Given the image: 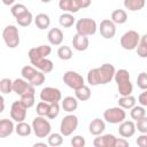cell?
<instances>
[{
	"instance_id": "obj_46",
	"label": "cell",
	"mask_w": 147,
	"mask_h": 147,
	"mask_svg": "<svg viewBox=\"0 0 147 147\" xmlns=\"http://www.w3.org/2000/svg\"><path fill=\"white\" fill-rule=\"evenodd\" d=\"M91 2H92V0H75V3L78 7V9L87 8L91 5Z\"/></svg>"
},
{
	"instance_id": "obj_10",
	"label": "cell",
	"mask_w": 147,
	"mask_h": 147,
	"mask_svg": "<svg viewBox=\"0 0 147 147\" xmlns=\"http://www.w3.org/2000/svg\"><path fill=\"white\" fill-rule=\"evenodd\" d=\"M139 40H140V36L137 31L134 30H129L126 31L122 37H121V46L126 49V51H132V49H136L138 44H139Z\"/></svg>"
},
{
	"instance_id": "obj_36",
	"label": "cell",
	"mask_w": 147,
	"mask_h": 147,
	"mask_svg": "<svg viewBox=\"0 0 147 147\" xmlns=\"http://www.w3.org/2000/svg\"><path fill=\"white\" fill-rule=\"evenodd\" d=\"M13 82L14 80H11L9 78H2L0 80V91L2 94H9V93L14 92L13 91Z\"/></svg>"
},
{
	"instance_id": "obj_41",
	"label": "cell",
	"mask_w": 147,
	"mask_h": 147,
	"mask_svg": "<svg viewBox=\"0 0 147 147\" xmlns=\"http://www.w3.org/2000/svg\"><path fill=\"white\" fill-rule=\"evenodd\" d=\"M137 85L140 90H147V72H140L138 75Z\"/></svg>"
},
{
	"instance_id": "obj_28",
	"label": "cell",
	"mask_w": 147,
	"mask_h": 147,
	"mask_svg": "<svg viewBox=\"0 0 147 147\" xmlns=\"http://www.w3.org/2000/svg\"><path fill=\"white\" fill-rule=\"evenodd\" d=\"M32 125L30 126L28 123H25L24 121L23 122H18L15 126V132L21 136V137H26V136H30L31 132H32Z\"/></svg>"
},
{
	"instance_id": "obj_19",
	"label": "cell",
	"mask_w": 147,
	"mask_h": 147,
	"mask_svg": "<svg viewBox=\"0 0 147 147\" xmlns=\"http://www.w3.org/2000/svg\"><path fill=\"white\" fill-rule=\"evenodd\" d=\"M63 32L61 29L59 28H52L48 33H47V39L49 41L51 45H54V46H59L62 44L63 41Z\"/></svg>"
},
{
	"instance_id": "obj_13",
	"label": "cell",
	"mask_w": 147,
	"mask_h": 147,
	"mask_svg": "<svg viewBox=\"0 0 147 147\" xmlns=\"http://www.w3.org/2000/svg\"><path fill=\"white\" fill-rule=\"evenodd\" d=\"M61 99H62V93L56 87L47 86V87H44L40 92V100L46 101L48 103L59 102Z\"/></svg>"
},
{
	"instance_id": "obj_12",
	"label": "cell",
	"mask_w": 147,
	"mask_h": 147,
	"mask_svg": "<svg viewBox=\"0 0 147 147\" xmlns=\"http://www.w3.org/2000/svg\"><path fill=\"white\" fill-rule=\"evenodd\" d=\"M34 87L36 86H33L30 82H28L23 77L22 78H16L13 82V91L20 96L25 94V93H34L36 92Z\"/></svg>"
},
{
	"instance_id": "obj_7",
	"label": "cell",
	"mask_w": 147,
	"mask_h": 147,
	"mask_svg": "<svg viewBox=\"0 0 147 147\" xmlns=\"http://www.w3.org/2000/svg\"><path fill=\"white\" fill-rule=\"evenodd\" d=\"M2 39L8 48H16L20 45V33L15 25H7L2 31Z\"/></svg>"
},
{
	"instance_id": "obj_35",
	"label": "cell",
	"mask_w": 147,
	"mask_h": 147,
	"mask_svg": "<svg viewBox=\"0 0 147 147\" xmlns=\"http://www.w3.org/2000/svg\"><path fill=\"white\" fill-rule=\"evenodd\" d=\"M57 56L63 60V61H68L72 57V49L69 46H60L57 49Z\"/></svg>"
},
{
	"instance_id": "obj_2",
	"label": "cell",
	"mask_w": 147,
	"mask_h": 147,
	"mask_svg": "<svg viewBox=\"0 0 147 147\" xmlns=\"http://www.w3.org/2000/svg\"><path fill=\"white\" fill-rule=\"evenodd\" d=\"M115 67L110 63H103L99 68H93L87 72V83L92 86L105 85L115 77Z\"/></svg>"
},
{
	"instance_id": "obj_30",
	"label": "cell",
	"mask_w": 147,
	"mask_h": 147,
	"mask_svg": "<svg viewBox=\"0 0 147 147\" xmlns=\"http://www.w3.org/2000/svg\"><path fill=\"white\" fill-rule=\"evenodd\" d=\"M118 106L124 109H131L136 106V98L132 95H124L118 99Z\"/></svg>"
},
{
	"instance_id": "obj_1",
	"label": "cell",
	"mask_w": 147,
	"mask_h": 147,
	"mask_svg": "<svg viewBox=\"0 0 147 147\" xmlns=\"http://www.w3.org/2000/svg\"><path fill=\"white\" fill-rule=\"evenodd\" d=\"M52 53V48L48 45H40L37 47H33L29 51L28 56L33 67H36L38 70L42 71L44 74H49L54 69L53 62L47 59V56Z\"/></svg>"
},
{
	"instance_id": "obj_4",
	"label": "cell",
	"mask_w": 147,
	"mask_h": 147,
	"mask_svg": "<svg viewBox=\"0 0 147 147\" xmlns=\"http://www.w3.org/2000/svg\"><path fill=\"white\" fill-rule=\"evenodd\" d=\"M21 75L33 86H40L45 82V74L40 70H37V68L33 65H24L21 70Z\"/></svg>"
},
{
	"instance_id": "obj_52",
	"label": "cell",
	"mask_w": 147,
	"mask_h": 147,
	"mask_svg": "<svg viewBox=\"0 0 147 147\" xmlns=\"http://www.w3.org/2000/svg\"><path fill=\"white\" fill-rule=\"evenodd\" d=\"M146 5H147V0H146Z\"/></svg>"
},
{
	"instance_id": "obj_33",
	"label": "cell",
	"mask_w": 147,
	"mask_h": 147,
	"mask_svg": "<svg viewBox=\"0 0 147 147\" xmlns=\"http://www.w3.org/2000/svg\"><path fill=\"white\" fill-rule=\"evenodd\" d=\"M63 134L60 132V133H51L48 136V140H47V144L52 147H57V146H61L63 144Z\"/></svg>"
},
{
	"instance_id": "obj_34",
	"label": "cell",
	"mask_w": 147,
	"mask_h": 147,
	"mask_svg": "<svg viewBox=\"0 0 147 147\" xmlns=\"http://www.w3.org/2000/svg\"><path fill=\"white\" fill-rule=\"evenodd\" d=\"M130 116L132 119L134 121H138L140 118H142L144 116H146V110H145V107L144 106H134L133 108H131V111H130Z\"/></svg>"
},
{
	"instance_id": "obj_3",
	"label": "cell",
	"mask_w": 147,
	"mask_h": 147,
	"mask_svg": "<svg viewBox=\"0 0 147 147\" xmlns=\"http://www.w3.org/2000/svg\"><path fill=\"white\" fill-rule=\"evenodd\" d=\"M116 85H117V90L118 93L124 96V95H131L132 91H133V86L131 83V78H130V72L126 69H119L115 72V77H114Z\"/></svg>"
},
{
	"instance_id": "obj_39",
	"label": "cell",
	"mask_w": 147,
	"mask_h": 147,
	"mask_svg": "<svg viewBox=\"0 0 147 147\" xmlns=\"http://www.w3.org/2000/svg\"><path fill=\"white\" fill-rule=\"evenodd\" d=\"M60 114V106H59V102H53V103H49V109H48V113H47V118L49 119H54L59 116Z\"/></svg>"
},
{
	"instance_id": "obj_21",
	"label": "cell",
	"mask_w": 147,
	"mask_h": 147,
	"mask_svg": "<svg viewBox=\"0 0 147 147\" xmlns=\"http://www.w3.org/2000/svg\"><path fill=\"white\" fill-rule=\"evenodd\" d=\"M15 131V125L13 119L2 118L0 121V138H6Z\"/></svg>"
},
{
	"instance_id": "obj_50",
	"label": "cell",
	"mask_w": 147,
	"mask_h": 147,
	"mask_svg": "<svg viewBox=\"0 0 147 147\" xmlns=\"http://www.w3.org/2000/svg\"><path fill=\"white\" fill-rule=\"evenodd\" d=\"M33 146H34V147H37V146H44V147H46V144H45V142H36Z\"/></svg>"
},
{
	"instance_id": "obj_48",
	"label": "cell",
	"mask_w": 147,
	"mask_h": 147,
	"mask_svg": "<svg viewBox=\"0 0 147 147\" xmlns=\"http://www.w3.org/2000/svg\"><path fill=\"white\" fill-rule=\"evenodd\" d=\"M1 1H2V3L6 5V6H11V5L15 2V0H1Z\"/></svg>"
},
{
	"instance_id": "obj_42",
	"label": "cell",
	"mask_w": 147,
	"mask_h": 147,
	"mask_svg": "<svg viewBox=\"0 0 147 147\" xmlns=\"http://www.w3.org/2000/svg\"><path fill=\"white\" fill-rule=\"evenodd\" d=\"M136 127L140 133H147V116H144L142 118L136 121Z\"/></svg>"
},
{
	"instance_id": "obj_5",
	"label": "cell",
	"mask_w": 147,
	"mask_h": 147,
	"mask_svg": "<svg viewBox=\"0 0 147 147\" xmlns=\"http://www.w3.org/2000/svg\"><path fill=\"white\" fill-rule=\"evenodd\" d=\"M32 130L37 138H46L51 134V123L45 118V116H37L32 121Z\"/></svg>"
},
{
	"instance_id": "obj_44",
	"label": "cell",
	"mask_w": 147,
	"mask_h": 147,
	"mask_svg": "<svg viewBox=\"0 0 147 147\" xmlns=\"http://www.w3.org/2000/svg\"><path fill=\"white\" fill-rule=\"evenodd\" d=\"M136 142L139 147H147V133H141V136L137 138Z\"/></svg>"
},
{
	"instance_id": "obj_6",
	"label": "cell",
	"mask_w": 147,
	"mask_h": 147,
	"mask_svg": "<svg viewBox=\"0 0 147 147\" xmlns=\"http://www.w3.org/2000/svg\"><path fill=\"white\" fill-rule=\"evenodd\" d=\"M98 25L95 20L93 18H88V17H84V18H79L76 22V31L79 34L83 36H93L96 32Z\"/></svg>"
},
{
	"instance_id": "obj_9",
	"label": "cell",
	"mask_w": 147,
	"mask_h": 147,
	"mask_svg": "<svg viewBox=\"0 0 147 147\" xmlns=\"http://www.w3.org/2000/svg\"><path fill=\"white\" fill-rule=\"evenodd\" d=\"M77 126H78V117L74 114H69L62 118L60 124V132L64 137H69L77 130Z\"/></svg>"
},
{
	"instance_id": "obj_47",
	"label": "cell",
	"mask_w": 147,
	"mask_h": 147,
	"mask_svg": "<svg viewBox=\"0 0 147 147\" xmlns=\"http://www.w3.org/2000/svg\"><path fill=\"white\" fill-rule=\"evenodd\" d=\"M129 146V141L126 140V138H117L116 142H115V147H127Z\"/></svg>"
},
{
	"instance_id": "obj_26",
	"label": "cell",
	"mask_w": 147,
	"mask_h": 147,
	"mask_svg": "<svg viewBox=\"0 0 147 147\" xmlns=\"http://www.w3.org/2000/svg\"><path fill=\"white\" fill-rule=\"evenodd\" d=\"M115 24H124L127 21V14L124 9H115L111 13V18H110Z\"/></svg>"
},
{
	"instance_id": "obj_24",
	"label": "cell",
	"mask_w": 147,
	"mask_h": 147,
	"mask_svg": "<svg viewBox=\"0 0 147 147\" xmlns=\"http://www.w3.org/2000/svg\"><path fill=\"white\" fill-rule=\"evenodd\" d=\"M59 7L61 10L64 13H77L79 9L75 3V0H60L59 1Z\"/></svg>"
},
{
	"instance_id": "obj_16",
	"label": "cell",
	"mask_w": 147,
	"mask_h": 147,
	"mask_svg": "<svg viewBox=\"0 0 147 147\" xmlns=\"http://www.w3.org/2000/svg\"><path fill=\"white\" fill-rule=\"evenodd\" d=\"M116 139L117 138L110 133L100 134V136H96V138L93 140V145L95 147H115Z\"/></svg>"
},
{
	"instance_id": "obj_45",
	"label": "cell",
	"mask_w": 147,
	"mask_h": 147,
	"mask_svg": "<svg viewBox=\"0 0 147 147\" xmlns=\"http://www.w3.org/2000/svg\"><path fill=\"white\" fill-rule=\"evenodd\" d=\"M138 102L144 106V107H147V90H144V92H141L138 96Z\"/></svg>"
},
{
	"instance_id": "obj_15",
	"label": "cell",
	"mask_w": 147,
	"mask_h": 147,
	"mask_svg": "<svg viewBox=\"0 0 147 147\" xmlns=\"http://www.w3.org/2000/svg\"><path fill=\"white\" fill-rule=\"evenodd\" d=\"M99 31L101 37H103L105 39H113L116 34V25L111 20L105 18L99 25Z\"/></svg>"
},
{
	"instance_id": "obj_23",
	"label": "cell",
	"mask_w": 147,
	"mask_h": 147,
	"mask_svg": "<svg viewBox=\"0 0 147 147\" xmlns=\"http://www.w3.org/2000/svg\"><path fill=\"white\" fill-rule=\"evenodd\" d=\"M34 24L39 30H46L51 24V18L47 14L40 13L34 17Z\"/></svg>"
},
{
	"instance_id": "obj_20",
	"label": "cell",
	"mask_w": 147,
	"mask_h": 147,
	"mask_svg": "<svg viewBox=\"0 0 147 147\" xmlns=\"http://www.w3.org/2000/svg\"><path fill=\"white\" fill-rule=\"evenodd\" d=\"M106 130V123L103 119L101 118H94L90 122L88 125V131L93 136H100L103 133V131Z\"/></svg>"
},
{
	"instance_id": "obj_51",
	"label": "cell",
	"mask_w": 147,
	"mask_h": 147,
	"mask_svg": "<svg viewBox=\"0 0 147 147\" xmlns=\"http://www.w3.org/2000/svg\"><path fill=\"white\" fill-rule=\"evenodd\" d=\"M41 2H44V3H48V2H51L52 0H40Z\"/></svg>"
},
{
	"instance_id": "obj_8",
	"label": "cell",
	"mask_w": 147,
	"mask_h": 147,
	"mask_svg": "<svg viewBox=\"0 0 147 147\" xmlns=\"http://www.w3.org/2000/svg\"><path fill=\"white\" fill-rule=\"evenodd\" d=\"M126 113L124 108L122 107H111L105 110L103 113V119L110 124H121L123 121H125Z\"/></svg>"
},
{
	"instance_id": "obj_11",
	"label": "cell",
	"mask_w": 147,
	"mask_h": 147,
	"mask_svg": "<svg viewBox=\"0 0 147 147\" xmlns=\"http://www.w3.org/2000/svg\"><path fill=\"white\" fill-rule=\"evenodd\" d=\"M62 79H63L64 84L67 86H69L70 88H72V90H77V88L85 85L83 76H80L78 72L72 71V70H69V71L64 72Z\"/></svg>"
},
{
	"instance_id": "obj_49",
	"label": "cell",
	"mask_w": 147,
	"mask_h": 147,
	"mask_svg": "<svg viewBox=\"0 0 147 147\" xmlns=\"http://www.w3.org/2000/svg\"><path fill=\"white\" fill-rule=\"evenodd\" d=\"M0 101H1V110H0V111L2 113V111L5 110V99H3V96L0 98Z\"/></svg>"
},
{
	"instance_id": "obj_29",
	"label": "cell",
	"mask_w": 147,
	"mask_h": 147,
	"mask_svg": "<svg viewBox=\"0 0 147 147\" xmlns=\"http://www.w3.org/2000/svg\"><path fill=\"white\" fill-rule=\"evenodd\" d=\"M91 88L86 85L75 90V96L78 99V101H87L91 98Z\"/></svg>"
},
{
	"instance_id": "obj_25",
	"label": "cell",
	"mask_w": 147,
	"mask_h": 147,
	"mask_svg": "<svg viewBox=\"0 0 147 147\" xmlns=\"http://www.w3.org/2000/svg\"><path fill=\"white\" fill-rule=\"evenodd\" d=\"M146 6V0H124V7L130 11L141 10Z\"/></svg>"
},
{
	"instance_id": "obj_43",
	"label": "cell",
	"mask_w": 147,
	"mask_h": 147,
	"mask_svg": "<svg viewBox=\"0 0 147 147\" xmlns=\"http://www.w3.org/2000/svg\"><path fill=\"white\" fill-rule=\"evenodd\" d=\"M71 145L74 147H84L85 146V139L82 136H74L71 138Z\"/></svg>"
},
{
	"instance_id": "obj_17",
	"label": "cell",
	"mask_w": 147,
	"mask_h": 147,
	"mask_svg": "<svg viewBox=\"0 0 147 147\" xmlns=\"http://www.w3.org/2000/svg\"><path fill=\"white\" fill-rule=\"evenodd\" d=\"M136 124L132 121H123L119 124L118 127V133L119 136H122L123 138H130L136 133Z\"/></svg>"
},
{
	"instance_id": "obj_22",
	"label": "cell",
	"mask_w": 147,
	"mask_h": 147,
	"mask_svg": "<svg viewBox=\"0 0 147 147\" xmlns=\"http://www.w3.org/2000/svg\"><path fill=\"white\" fill-rule=\"evenodd\" d=\"M78 107V99L76 96H65L62 100V108L67 113H72Z\"/></svg>"
},
{
	"instance_id": "obj_27",
	"label": "cell",
	"mask_w": 147,
	"mask_h": 147,
	"mask_svg": "<svg viewBox=\"0 0 147 147\" xmlns=\"http://www.w3.org/2000/svg\"><path fill=\"white\" fill-rule=\"evenodd\" d=\"M136 51H137V54L139 57H141V59L147 57V33H145L140 37V40H139V44H138Z\"/></svg>"
},
{
	"instance_id": "obj_40",
	"label": "cell",
	"mask_w": 147,
	"mask_h": 147,
	"mask_svg": "<svg viewBox=\"0 0 147 147\" xmlns=\"http://www.w3.org/2000/svg\"><path fill=\"white\" fill-rule=\"evenodd\" d=\"M48 109H49V103L41 100V101L37 105L36 111H37V114H38L39 116H45V117H46V116H47V113H48Z\"/></svg>"
},
{
	"instance_id": "obj_32",
	"label": "cell",
	"mask_w": 147,
	"mask_h": 147,
	"mask_svg": "<svg viewBox=\"0 0 147 147\" xmlns=\"http://www.w3.org/2000/svg\"><path fill=\"white\" fill-rule=\"evenodd\" d=\"M32 20H33V16H32V13L31 11H25L24 14H22L21 16L16 17V22L20 26H29L31 23H32Z\"/></svg>"
},
{
	"instance_id": "obj_18",
	"label": "cell",
	"mask_w": 147,
	"mask_h": 147,
	"mask_svg": "<svg viewBox=\"0 0 147 147\" xmlns=\"http://www.w3.org/2000/svg\"><path fill=\"white\" fill-rule=\"evenodd\" d=\"M72 46L76 51L78 52H83V51H86L88 48V38L87 36H83V34H79V33H76L72 38Z\"/></svg>"
},
{
	"instance_id": "obj_14",
	"label": "cell",
	"mask_w": 147,
	"mask_h": 147,
	"mask_svg": "<svg viewBox=\"0 0 147 147\" xmlns=\"http://www.w3.org/2000/svg\"><path fill=\"white\" fill-rule=\"evenodd\" d=\"M26 111H28V108L22 103L21 100L14 101L10 107V117L13 121H15L17 123L23 122L26 117Z\"/></svg>"
},
{
	"instance_id": "obj_38",
	"label": "cell",
	"mask_w": 147,
	"mask_h": 147,
	"mask_svg": "<svg viewBox=\"0 0 147 147\" xmlns=\"http://www.w3.org/2000/svg\"><path fill=\"white\" fill-rule=\"evenodd\" d=\"M20 100L22 101V103L26 108H31L34 105V102H36V100H34V93H25V94L21 95Z\"/></svg>"
},
{
	"instance_id": "obj_37",
	"label": "cell",
	"mask_w": 147,
	"mask_h": 147,
	"mask_svg": "<svg viewBox=\"0 0 147 147\" xmlns=\"http://www.w3.org/2000/svg\"><path fill=\"white\" fill-rule=\"evenodd\" d=\"M25 11H28V8H26L23 3H15V5H13L11 8H10V13H11V15H13L15 18L18 17V16H21V15L24 14Z\"/></svg>"
},
{
	"instance_id": "obj_31",
	"label": "cell",
	"mask_w": 147,
	"mask_h": 147,
	"mask_svg": "<svg viewBox=\"0 0 147 147\" xmlns=\"http://www.w3.org/2000/svg\"><path fill=\"white\" fill-rule=\"evenodd\" d=\"M59 22L62 28H70L75 24V17L71 13H63L62 15H60Z\"/></svg>"
}]
</instances>
